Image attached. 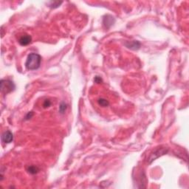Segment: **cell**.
<instances>
[{
	"mask_svg": "<svg viewBox=\"0 0 189 189\" xmlns=\"http://www.w3.org/2000/svg\"><path fill=\"white\" fill-rule=\"evenodd\" d=\"M41 61V56L37 53H30L27 56L25 67L29 70H35L40 67Z\"/></svg>",
	"mask_w": 189,
	"mask_h": 189,
	"instance_id": "6da1fadb",
	"label": "cell"
},
{
	"mask_svg": "<svg viewBox=\"0 0 189 189\" xmlns=\"http://www.w3.org/2000/svg\"><path fill=\"white\" fill-rule=\"evenodd\" d=\"M1 91L4 94H7L11 92L12 91L14 90L15 89V84L13 83V81H10V80H2L1 83Z\"/></svg>",
	"mask_w": 189,
	"mask_h": 189,
	"instance_id": "7a4b0ae2",
	"label": "cell"
},
{
	"mask_svg": "<svg viewBox=\"0 0 189 189\" xmlns=\"http://www.w3.org/2000/svg\"><path fill=\"white\" fill-rule=\"evenodd\" d=\"M168 151V148L165 147L158 148H157L155 151H154L153 152L150 154V156H149V157H148V163H151L152 161L155 160L157 158H158L159 157H160V156H162V155H163V154H165L167 153Z\"/></svg>",
	"mask_w": 189,
	"mask_h": 189,
	"instance_id": "3957f363",
	"label": "cell"
},
{
	"mask_svg": "<svg viewBox=\"0 0 189 189\" xmlns=\"http://www.w3.org/2000/svg\"><path fill=\"white\" fill-rule=\"evenodd\" d=\"M13 140V135L11 131L7 130L2 135V141L5 143H10Z\"/></svg>",
	"mask_w": 189,
	"mask_h": 189,
	"instance_id": "277c9868",
	"label": "cell"
},
{
	"mask_svg": "<svg viewBox=\"0 0 189 189\" xmlns=\"http://www.w3.org/2000/svg\"><path fill=\"white\" fill-rule=\"evenodd\" d=\"M31 40H32L31 36L26 34V35L21 36V38L18 40V42H19V44L22 46H26V45H28L31 42Z\"/></svg>",
	"mask_w": 189,
	"mask_h": 189,
	"instance_id": "5b68a950",
	"label": "cell"
},
{
	"mask_svg": "<svg viewBox=\"0 0 189 189\" xmlns=\"http://www.w3.org/2000/svg\"><path fill=\"white\" fill-rule=\"evenodd\" d=\"M126 46L130 49H132V50H137V49H139V47H140V44L137 41H134L131 43H130L129 45H126Z\"/></svg>",
	"mask_w": 189,
	"mask_h": 189,
	"instance_id": "8992f818",
	"label": "cell"
},
{
	"mask_svg": "<svg viewBox=\"0 0 189 189\" xmlns=\"http://www.w3.org/2000/svg\"><path fill=\"white\" fill-rule=\"evenodd\" d=\"M27 171L31 174H35L36 173H38V171H39V168L37 166H35V165H31L28 168Z\"/></svg>",
	"mask_w": 189,
	"mask_h": 189,
	"instance_id": "52a82bcc",
	"label": "cell"
},
{
	"mask_svg": "<svg viewBox=\"0 0 189 189\" xmlns=\"http://www.w3.org/2000/svg\"><path fill=\"white\" fill-rule=\"evenodd\" d=\"M98 102L99 105H100L101 106H103V107L108 106H109V101L106 100V99H103V98H100L99 100H98Z\"/></svg>",
	"mask_w": 189,
	"mask_h": 189,
	"instance_id": "ba28073f",
	"label": "cell"
},
{
	"mask_svg": "<svg viewBox=\"0 0 189 189\" xmlns=\"http://www.w3.org/2000/svg\"><path fill=\"white\" fill-rule=\"evenodd\" d=\"M61 3H62V2H51L49 7H50L52 8H55V7H58Z\"/></svg>",
	"mask_w": 189,
	"mask_h": 189,
	"instance_id": "9c48e42d",
	"label": "cell"
},
{
	"mask_svg": "<svg viewBox=\"0 0 189 189\" xmlns=\"http://www.w3.org/2000/svg\"><path fill=\"white\" fill-rule=\"evenodd\" d=\"M66 108H67V106H66V104L65 103H61V106H60V112H61V113H64V111L66 110Z\"/></svg>",
	"mask_w": 189,
	"mask_h": 189,
	"instance_id": "30bf717a",
	"label": "cell"
},
{
	"mask_svg": "<svg viewBox=\"0 0 189 189\" xmlns=\"http://www.w3.org/2000/svg\"><path fill=\"white\" fill-rule=\"evenodd\" d=\"M51 105V102H50V100H46L44 101V106L46 108V107H48V106H50Z\"/></svg>",
	"mask_w": 189,
	"mask_h": 189,
	"instance_id": "8fae6325",
	"label": "cell"
}]
</instances>
